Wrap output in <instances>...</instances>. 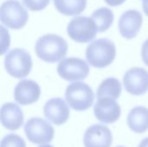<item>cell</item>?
<instances>
[{
    "label": "cell",
    "instance_id": "d6986e66",
    "mask_svg": "<svg viewBox=\"0 0 148 147\" xmlns=\"http://www.w3.org/2000/svg\"><path fill=\"white\" fill-rule=\"evenodd\" d=\"M91 18L95 22L98 32H104L112 25L114 16L110 9L107 7H101L93 12Z\"/></svg>",
    "mask_w": 148,
    "mask_h": 147
},
{
    "label": "cell",
    "instance_id": "9a60e30c",
    "mask_svg": "<svg viewBox=\"0 0 148 147\" xmlns=\"http://www.w3.org/2000/svg\"><path fill=\"white\" fill-rule=\"evenodd\" d=\"M1 124L10 131L19 129L23 124V114L21 108L15 103L8 102L1 107Z\"/></svg>",
    "mask_w": 148,
    "mask_h": 147
},
{
    "label": "cell",
    "instance_id": "52a82bcc",
    "mask_svg": "<svg viewBox=\"0 0 148 147\" xmlns=\"http://www.w3.org/2000/svg\"><path fill=\"white\" fill-rule=\"evenodd\" d=\"M24 132L27 139L37 145L51 142L55 133L53 126L41 118L29 119L24 126Z\"/></svg>",
    "mask_w": 148,
    "mask_h": 147
},
{
    "label": "cell",
    "instance_id": "9c48e42d",
    "mask_svg": "<svg viewBox=\"0 0 148 147\" xmlns=\"http://www.w3.org/2000/svg\"><path fill=\"white\" fill-rule=\"evenodd\" d=\"M125 89L133 95H142L148 91V72L142 68H132L123 77Z\"/></svg>",
    "mask_w": 148,
    "mask_h": 147
},
{
    "label": "cell",
    "instance_id": "8992f818",
    "mask_svg": "<svg viewBox=\"0 0 148 147\" xmlns=\"http://www.w3.org/2000/svg\"><path fill=\"white\" fill-rule=\"evenodd\" d=\"M69 36L76 42L85 43L91 42L98 32L95 22L88 16H76L68 24Z\"/></svg>",
    "mask_w": 148,
    "mask_h": 147
},
{
    "label": "cell",
    "instance_id": "cb8c5ba5",
    "mask_svg": "<svg viewBox=\"0 0 148 147\" xmlns=\"http://www.w3.org/2000/svg\"><path fill=\"white\" fill-rule=\"evenodd\" d=\"M142 6H143V10H144L145 14L148 16V0H143Z\"/></svg>",
    "mask_w": 148,
    "mask_h": 147
},
{
    "label": "cell",
    "instance_id": "44dd1931",
    "mask_svg": "<svg viewBox=\"0 0 148 147\" xmlns=\"http://www.w3.org/2000/svg\"><path fill=\"white\" fill-rule=\"evenodd\" d=\"M50 0H23V4L30 10H42L48 6Z\"/></svg>",
    "mask_w": 148,
    "mask_h": 147
},
{
    "label": "cell",
    "instance_id": "6da1fadb",
    "mask_svg": "<svg viewBox=\"0 0 148 147\" xmlns=\"http://www.w3.org/2000/svg\"><path fill=\"white\" fill-rule=\"evenodd\" d=\"M35 50L39 59L49 63H54L62 60L66 55L68 42L58 35L47 34L36 41Z\"/></svg>",
    "mask_w": 148,
    "mask_h": 147
},
{
    "label": "cell",
    "instance_id": "ba28073f",
    "mask_svg": "<svg viewBox=\"0 0 148 147\" xmlns=\"http://www.w3.org/2000/svg\"><path fill=\"white\" fill-rule=\"evenodd\" d=\"M58 75L69 81H77L84 80L89 74L88 63L77 57L65 58L60 62L57 67Z\"/></svg>",
    "mask_w": 148,
    "mask_h": 147
},
{
    "label": "cell",
    "instance_id": "4316f807",
    "mask_svg": "<svg viewBox=\"0 0 148 147\" xmlns=\"http://www.w3.org/2000/svg\"><path fill=\"white\" fill-rule=\"evenodd\" d=\"M118 147H125V146H118Z\"/></svg>",
    "mask_w": 148,
    "mask_h": 147
},
{
    "label": "cell",
    "instance_id": "484cf974",
    "mask_svg": "<svg viewBox=\"0 0 148 147\" xmlns=\"http://www.w3.org/2000/svg\"><path fill=\"white\" fill-rule=\"evenodd\" d=\"M39 147H53L52 146H50V145H42V146H40Z\"/></svg>",
    "mask_w": 148,
    "mask_h": 147
},
{
    "label": "cell",
    "instance_id": "ffe728a7",
    "mask_svg": "<svg viewBox=\"0 0 148 147\" xmlns=\"http://www.w3.org/2000/svg\"><path fill=\"white\" fill-rule=\"evenodd\" d=\"M0 147H26V144L20 136L10 133L3 137Z\"/></svg>",
    "mask_w": 148,
    "mask_h": 147
},
{
    "label": "cell",
    "instance_id": "5b68a950",
    "mask_svg": "<svg viewBox=\"0 0 148 147\" xmlns=\"http://www.w3.org/2000/svg\"><path fill=\"white\" fill-rule=\"evenodd\" d=\"M29 18L28 11L17 0H6L0 8V19L3 25L12 29L23 28Z\"/></svg>",
    "mask_w": 148,
    "mask_h": 147
},
{
    "label": "cell",
    "instance_id": "7c38bea8",
    "mask_svg": "<svg viewBox=\"0 0 148 147\" xmlns=\"http://www.w3.org/2000/svg\"><path fill=\"white\" fill-rule=\"evenodd\" d=\"M143 22L141 13L137 10H128L122 13L119 20L121 35L127 39L134 38L139 33Z\"/></svg>",
    "mask_w": 148,
    "mask_h": 147
},
{
    "label": "cell",
    "instance_id": "603a6c76",
    "mask_svg": "<svg viewBox=\"0 0 148 147\" xmlns=\"http://www.w3.org/2000/svg\"><path fill=\"white\" fill-rule=\"evenodd\" d=\"M105 1L110 6H117V5H121L126 0H105Z\"/></svg>",
    "mask_w": 148,
    "mask_h": 147
},
{
    "label": "cell",
    "instance_id": "3957f363",
    "mask_svg": "<svg viewBox=\"0 0 148 147\" xmlns=\"http://www.w3.org/2000/svg\"><path fill=\"white\" fill-rule=\"evenodd\" d=\"M7 73L14 78H24L32 69V59L29 53L23 49H13L4 57Z\"/></svg>",
    "mask_w": 148,
    "mask_h": 147
},
{
    "label": "cell",
    "instance_id": "5bb4252c",
    "mask_svg": "<svg viewBox=\"0 0 148 147\" xmlns=\"http://www.w3.org/2000/svg\"><path fill=\"white\" fill-rule=\"evenodd\" d=\"M40 94L41 88L39 85L32 80H23L19 81L14 90L15 101L23 106L36 102Z\"/></svg>",
    "mask_w": 148,
    "mask_h": 147
},
{
    "label": "cell",
    "instance_id": "30bf717a",
    "mask_svg": "<svg viewBox=\"0 0 148 147\" xmlns=\"http://www.w3.org/2000/svg\"><path fill=\"white\" fill-rule=\"evenodd\" d=\"M85 147H110L113 143V135L110 129L103 125L89 126L84 134Z\"/></svg>",
    "mask_w": 148,
    "mask_h": 147
},
{
    "label": "cell",
    "instance_id": "e0dca14e",
    "mask_svg": "<svg viewBox=\"0 0 148 147\" xmlns=\"http://www.w3.org/2000/svg\"><path fill=\"white\" fill-rule=\"evenodd\" d=\"M121 94V84L120 81L114 77H109L105 79L99 86L97 90L98 100L109 98V99H118Z\"/></svg>",
    "mask_w": 148,
    "mask_h": 147
},
{
    "label": "cell",
    "instance_id": "d4e9b609",
    "mask_svg": "<svg viewBox=\"0 0 148 147\" xmlns=\"http://www.w3.org/2000/svg\"><path fill=\"white\" fill-rule=\"evenodd\" d=\"M138 147H148V138L144 139L140 142V144L139 145V146Z\"/></svg>",
    "mask_w": 148,
    "mask_h": 147
},
{
    "label": "cell",
    "instance_id": "4fadbf2b",
    "mask_svg": "<svg viewBox=\"0 0 148 147\" xmlns=\"http://www.w3.org/2000/svg\"><path fill=\"white\" fill-rule=\"evenodd\" d=\"M43 113L45 117L56 126L66 123L70 114L68 105L62 98L49 100L44 105Z\"/></svg>",
    "mask_w": 148,
    "mask_h": 147
},
{
    "label": "cell",
    "instance_id": "277c9868",
    "mask_svg": "<svg viewBox=\"0 0 148 147\" xmlns=\"http://www.w3.org/2000/svg\"><path fill=\"white\" fill-rule=\"evenodd\" d=\"M65 98L68 104L75 111L88 110L94 102L95 95L92 88L84 82H73L67 87Z\"/></svg>",
    "mask_w": 148,
    "mask_h": 147
},
{
    "label": "cell",
    "instance_id": "7402d4cb",
    "mask_svg": "<svg viewBox=\"0 0 148 147\" xmlns=\"http://www.w3.org/2000/svg\"><path fill=\"white\" fill-rule=\"evenodd\" d=\"M141 57L145 64L148 66V39L146 40L141 48Z\"/></svg>",
    "mask_w": 148,
    "mask_h": 147
},
{
    "label": "cell",
    "instance_id": "ac0fdd59",
    "mask_svg": "<svg viewBox=\"0 0 148 147\" xmlns=\"http://www.w3.org/2000/svg\"><path fill=\"white\" fill-rule=\"evenodd\" d=\"M56 10L65 16H77L86 8L87 0H54Z\"/></svg>",
    "mask_w": 148,
    "mask_h": 147
},
{
    "label": "cell",
    "instance_id": "2e32d148",
    "mask_svg": "<svg viewBox=\"0 0 148 147\" xmlns=\"http://www.w3.org/2000/svg\"><path fill=\"white\" fill-rule=\"evenodd\" d=\"M127 126L136 133H143L148 130V108L134 107L127 116Z\"/></svg>",
    "mask_w": 148,
    "mask_h": 147
},
{
    "label": "cell",
    "instance_id": "7a4b0ae2",
    "mask_svg": "<svg viewBox=\"0 0 148 147\" xmlns=\"http://www.w3.org/2000/svg\"><path fill=\"white\" fill-rule=\"evenodd\" d=\"M116 55L115 44L109 39L101 38L92 42L86 49V58L94 68H103L109 66Z\"/></svg>",
    "mask_w": 148,
    "mask_h": 147
},
{
    "label": "cell",
    "instance_id": "8fae6325",
    "mask_svg": "<svg viewBox=\"0 0 148 147\" xmlns=\"http://www.w3.org/2000/svg\"><path fill=\"white\" fill-rule=\"evenodd\" d=\"M95 116L98 120L105 124L116 122L121 114L120 105L113 99L104 98L98 100L94 107Z\"/></svg>",
    "mask_w": 148,
    "mask_h": 147
}]
</instances>
